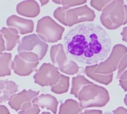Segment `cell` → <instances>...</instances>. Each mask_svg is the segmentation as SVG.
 <instances>
[{
    "instance_id": "6da1fadb",
    "label": "cell",
    "mask_w": 127,
    "mask_h": 114,
    "mask_svg": "<svg viewBox=\"0 0 127 114\" xmlns=\"http://www.w3.org/2000/svg\"><path fill=\"white\" fill-rule=\"evenodd\" d=\"M64 44L67 56L82 65L103 61L111 48L108 34L96 23H83L71 27L65 33Z\"/></svg>"
},
{
    "instance_id": "7a4b0ae2",
    "label": "cell",
    "mask_w": 127,
    "mask_h": 114,
    "mask_svg": "<svg viewBox=\"0 0 127 114\" xmlns=\"http://www.w3.org/2000/svg\"><path fill=\"white\" fill-rule=\"evenodd\" d=\"M64 30L52 18L46 16L38 20L36 33L44 42H55L61 39Z\"/></svg>"
},
{
    "instance_id": "3957f363",
    "label": "cell",
    "mask_w": 127,
    "mask_h": 114,
    "mask_svg": "<svg viewBox=\"0 0 127 114\" xmlns=\"http://www.w3.org/2000/svg\"><path fill=\"white\" fill-rule=\"evenodd\" d=\"M50 58L53 65L65 74H74L78 67L75 62L68 59L62 44L53 45L50 50Z\"/></svg>"
},
{
    "instance_id": "277c9868",
    "label": "cell",
    "mask_w": 127,
    "mask_h": 114,
    "mask_svg": "<svg viewBox=\"0 0 127 114\" xmlns=\"http://www.w3.org/2000/svg\"><path fill=\"white\" fill-rule=\"evenodd\" d=\"M48 50V45L35 34L24 36L19 43L18 51L29 52L37 54L40 60L44 58Z\"/></svg>"
},
{
    "instance_id": "5b68a950",
    "label": "cell",
    "mask_w": 127,
    "mask_h": 114,
    "mask_svg": "<svg viewBox=\"0 0 127 114\" xmlns=\"http://www.w3.org/2000/svg\"><path fill=\"white\" fill-rule=\"evenodd\" d=\"M61 75L58 68L49 63H44L33 75L34 83L41 86H53L58 82Z\"/></svg>"
},
{
    "instance_id": "8992f818",
    "label": "cell",
    "mask_w": 127,
    "mask_h": 114,
    "mask_svg": "<svg viewBox=\"0 0 127 114\" xmlns=\"http://www.w3.org/2000/svg\"><path fill=\"white\" fill-rule=\"evenodd\" d=\"M6 24L10 28L17 30L19 35L29 33L33 30L34 23L33 21L26 20L16 15L9 16L6 21Z\"/></svg>"
},
{
    "instance_id": "52a82bcc",
    "label": "cell",
    "mask_w": 127,
    "mask_h": 114,
    "mask_svg": "<svg viewBox=\"0 0 127 114\" xmlns=\"http://www.w3.org/2000/svg\"><path fill=\"white\" fill-rule=\"evenodd\" d=\"M39 62H30L22 59L19 54L16 55L12 62V69L20 76H26L35 71Z\"/></svg>"
},
{
    "instance_id": "ba28073f",
    "label": "cell",
    "mask_w": 127,
    "mask_h": 114,
    "mask_svg": "<svg viewBox=\"0 0 127 114\" xmlns=\"http://www.w3.org/2000/svg\"><path fill=\"white\" fill-rule=\"evenodd\" d=\"M16 12L22 16L34 18L39 14L40 7L36 1H23L16 6Z\"/></svg>"
},
{
    "instance_id": "9c48e42d",
    "label": "cell",
    "mask_w": 127,
    "mask_h": 114,
    "mask_svg": "<svg viewBox=\"0 0 127 114\" xmlns=\"http://www.w3.org/2000/svg\"><path fill=\"white\" fill-rule=\"evenodd\" d=\"M0 32L5 41V50L12 51L16 45L20 43V36L17 30L10 27H2Z\"/></svg>"
},
{
    "instance_id": "30bf717a",
    "label": "cell",
    "mask_w": 127,
    "mask_h": 114,
    "mask_svg": "<svg viewBox=\"0 0 127 114\" xmlns=\"http://www.w3.org/2000/svg\"><path fill=\"white\" fill-rule=\"evenodd\" d=\"M18 86L12 80H0V103L10 99L18 91Z\"/></svg>"
},
{
    "instance_id": "8fae6325",
    "label": "cell",
    "mask_w": 127,
    "mask_h": 114,
    "mask_svg": "<svg viewBox=\"0 0 127 114\" xmlns=\"http://www.w3.org/2000/svg\"><path fill=\"white\" fill-rule=\"evenodd\" d=\"M39 93V91H34L31 89L29 90L24 89L20 92L13 95L9 100V104L10 106L15 107L17 103H21L26 101H30L33 98H35Z\"/></svg>"
},
{
    "instance_id": "7c38bea8",
    "label": "cell",
    "mask_w": 127,
    "mask_h": 114,
    "mask_svg": "<svg viewBox=\"0 0 127 114\" xmlns=\"http://www.w3.org/2000/svg\"><path fill=\"white\" fill-rule=\"evenodd\" d=\"M12 54L4 53L0 55V77L11 74Z\"/></svg>"
},
{
    "instance_id": "4fadbf2b",
    "label": "cell",
    "mask_w": 127,
    "mask_h": 114,
    "mask_svg": "<svg viewBox=\"0 0 127 114\" xmlns=\"http://www.w3.org/2000/svg\"><path fill=\"white\" fill-rule=\"evenodd\" d=\"M68 77L61 75L58 82L51 87V91L56 94H63L64 92H66L68 91Z\"/></svg>"
},
{
    "instance_id": "5bb4252c",
    "label": "cell",
    "mask_w": 127,
    "mask_h": 114,
    "mask_svg": "<svg viewBox=\"0 0 127 114\" xmlns=\"http://www.w3.org/2000/svg\"><path fill=\"white\" fill-rule=\"evenodd\" d=\"M5 50L4 41L2 36L0 32V55L2 54V52Z\"/></svg>"
},
{
    "instance_id": "9a60e30c",
    "label": "cell",
    "mask_w": 127,
    "mask_h": 114,
    "mask_svg": "<svg viewBox=\"0 0 127 114\" xmlns=\"http://www.w3.org/2000/svg\"><path fill=\"white\" fill-rule=\"evenodd\" d=\"M41 5H43L44 4H47V3L48 2H49V1H41Z\"/></svg>"
}]
</instances>
